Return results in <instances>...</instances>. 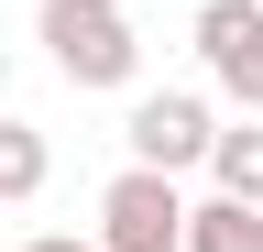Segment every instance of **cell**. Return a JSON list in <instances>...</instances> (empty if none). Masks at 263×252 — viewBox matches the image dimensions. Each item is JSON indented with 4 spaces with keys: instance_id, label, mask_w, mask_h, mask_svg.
I'll list each match as a JSON object with an SVG mask.
<instances>
[{
    "instance_id": "obj_1",
    "label": "cell",
    "mask_w": 263,
    "mask_h": 252,
    "mask_svg": "<svg viewBox=\"0 0 263 252\" xmlns=\"http://www.w3.org/2000/svg\"><path fill=\"white\" fill-rule=\"evenodd\" d=\"M44 55L66 88H132V66H143V33H132L121 0H44Z\"/></svg>"
},
{
    "instance_id": "obj_2",
    "label": "cell",
    "mask_w": 263,
    "mask_h": 252,
    "mask_svg": "<svg viewBox=\"0 0 263 252\" xmlns=\"http://www.w3.org/2000/svg\"><path fill=\"white\" fill-rule=\"evenodd\" d=\"M176 230H186V186L154 176V165H121L99 186V241L88 252H176Z\"/></svg>"
},
{
    "instance_id": "obj_3",
    "label": "cell",
    "mask_w": 263,
    "mask_h": 252,
    "mask_svg": "<svg viewBox=\"0 0 263 252\" xmlns=\"http://www.w3.org/2000/svg\"><path fill=\"white\" fill-rule=\"evenodd\" d=\"M209 132H219V110L197 99V88H143V99H132V121H121L132 165H154V176H186L197 153H209Z\"/></svg>"
},
{
    "instance_id": "obj_4",
    "label": "cell",
    "mask_w": 263,
    "mask_h": 252,
    "mask_svg": "<svg viewBox=\"0 0 263 252\" xmlns=\"http://www.w3.org/2000/svg\"><path fill=\"white\" fill-rule=\"evenodd\" d=\"M197 55H209L219 99H241V121H263V0H197Z\"/></svg>"
},
{
    "instance_id": "obj_5",
    "label": "cell",
    "mask_w": 263,
    "mask_h": 252,
    "mask_svg": "<svg viewBox=\"0 0 263 252\" xmlns=\"http://www.w3.org/2000/svg\"><path fill=\"white\" fill-rule=\"evenodd\" d=\"M176 252H263V208H241V198H186Z\"/></svg>"
},
{
    "instance_id": "obj_6",
    "label": "cell",
    "mask_w": 263,
    "mask_h": 252,
    "mask_svg": "<svg viewBox=\"0 0 263 252\" xmlns=\"http://www.w3.org/2000/svg\"><path fill=\"white\" fill-rule=\"evenodd\" d=\"M209 186L219 198H241V208H263V121H241V132H209Z\"/></svg>"
},
{
    "instance_id": "obj_7",
    "label": "cell",
    "mask_w": 263,
    "mask_h": 252,
    "mask_svg": "<svg viewBox=\"0 0 263 252\" xmlns=\"http://www.w3.org/2000/svg\"><path fill=\"white\" fill-rule=\"evenodd\" d=\"M44 132L33 121H0V208H22V198H44Z\"/></svg>"
},
{
    "instance_id": "obj_8",
    "label": "cell",
    "mask_w": 263,
    "mask_h": 252,
    "mask_svg": "<svg viewBox=\"0 0 263 252\" xmlns=\"http://www.w3.org/2000/svg\"><path fill=\"white\" fill-rule=\"evenodd\" d=\"M22 252H88V241H55V230H44V241H22Z\"/></svg>"
},
{
    "instance_id": "obj_9",
    "label": "cell",
    "mask_w": 263,
    "mask_h": 252,
    "mask_svg": "<svg viewBox=\"0 0 263 252\" xmlns=\"http://www.w3.org/2000/svg\"><path fill=\"white\" fill-rule=\"evenodd\" d=\"M0 88H11V66H0Z\"/></svg>"
}]
</instances>
